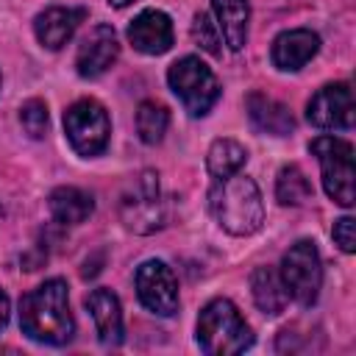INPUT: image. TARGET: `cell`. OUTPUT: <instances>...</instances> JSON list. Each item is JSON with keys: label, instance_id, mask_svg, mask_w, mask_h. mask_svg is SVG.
<instances>
[{"label": "cell", "instance_id": "obj_4", "mask_svg": "<svg viewBox=\"0 0 356 356\" xmlns=\"http://www.w3.org/2000/svg\"><path fill=\"white\" fill-rule=\"evenodd\" d=\"M309 150L320 161L325 195L339 206H353L356 200V170H353V145L339 136H317L309 142Z\"/></svg>", "mask_w": 356, "mask_h": 356}, {"label": "cell", "instance_id": "obj_27", "mask_svg": "<svg viewBox=\"0 0 356 356\" xmlns=\"http://www.w3.org/2000/svg\"><path fill=\"white\" fill-rule=\"evenodd\" d=\"M134 0H108V6H114V8H125V6H131Z\"/></svg>", "mask_w": 356, "mask_h": 356}, {"label": "cell", "instance_id": "obj_10", "mask_svg": "<svg viewBox=\"0 0 356 356\" xmlns=\"http://www.w3.org/2000/svg\"><path fill=\"white\" fill-rule=\"evenodd\" d=\"M306 120L314 128L345 131L353 125V92L348 83H325L317 89L306 106Z\"/></svg>", "mask_w": 356, "mask_h": 356}, {"label": "cell", "instance_id": "obj_13", "mask_svg": "<svg viewBox=\"0 0 356 356\" xmlns=\"http://www.w3.org/2000/svg\"><path fill=\"white\" fill-rule=\"evenodd\" d=\"M320 50V36L309 28H292V31H284L275 36L273 42V50H270V58L278 70L284 72H295L300 67H306Z\"/></svg>", "mask_w": 356, "mask_h": 356}, {"label": "cell", "instance_id": "obj_6", "mask_svg": "<svg viewBox=\"0 0 356 356\" xmlns=\"http://www.w3.org/2000/svg\"><path fill=\"white\" fill-rule=\"evenodd\" d=\"M122 225L134 234H153L164 225V200L159 189V175L153 170L139 172L120 197Z\"/></svg>", "mask_w": 356, "mask_h": 356}, {"label": "cell", "instance_id": "obj_25", "mask_svg": "<svg viewBox=\"0 0 356 356\" xmlns=\"http://www.w3.org/2000/svg\"><path fill=\"white\" fill-rule=\"evenodd\" d=\"M331 234H334V242L339 245L342 253H353L356 250V222H353V217H339L334 222Z\"/></svg>", "mask_w": 356, "mask_h": 356}, {"label": "cell", "instance_id": "obj_9", "mask_svg": "<svg viewBox=\"0 0 356 356\" xmlns=\"http://www.w3.org/2000/svg\"><path fill=\"white\" fill-rule=\"evenodd\" d=\"M136 295L153 314L170 317L178 312V281L161 259H147L136 267Z\"/></svg>", "mask_w": 356, "mask_h": 356}, {"label": "cell", "instance_id": "obj_22", "mask_svg": "<svg viewBox=\"0 0 356 356\" xmlns=\"http://www.w3.org/2000/svg\"><path fill=\"white\" fill-rule=\"evenodd\" d=\"M167 128H170V111H167V106H161L156 100L139 103V108H136V131H139V139L145 145H159L164 139Z\"/></svg>", "mask_w": 356, "mask_h": 356}, {"label": "cell", "instance_id": "obj_8", "mask_svg": "<svg viewBox=\"0 0 356 356\" xmlns=\"http://www.w3.org/2000/svg\"><path fill=\"white\" fill-rule=\"evenodd\" d=\"M64 131H67V139H70L72 150L78 156L89 159V156H97V153L106 150L111 122H108L106 108L97 100L83 97V100H75L64 111Z\"/></svg>", "mask_w": 356, "mask_h": 356}, {"label": "cell", "instance_id": "obj_11", "mask_svg": "<svg viewBox=\"0 0 356 356\" xmlns=\"http://www.w3.org/2000/svg\"><path fill=\"white\" fill-rule=\"evenodd\" d=\"M120 58V42L111 25L100 22L89 31V36L81 42L78 56H75V70L81 78H100L114 67Z\"/></svg>", "mask_w": 356, "mask_h": 356}, {"label": "cell", "instance_id": "obj_18", "mask_svg": "<svg viewBox=\"0 0 356 356\" xmlns=\"http://www.w3.org/2000/svg\"><path fill=\"white\" fill-rule=\"evenodd\" d=\"M50 214L56 222L61 225H78L83 220H89V214L95 211V200L89 192L78 189V186H58L50 192Z\"/></svg>", "mask_w": 356, "mask_h": 356}, {"label": "cell", "instance_id": "obj_1", "mask_svg": "<svg viewBox=\"0 0 356 356\" xmlns=\"http://www.w3.org/2000/svg\"><path fill=\"white\" fill-rule=\"evenodd\" d=\"M19 328L42 345H67L72 339L75 320L70 312V292L61 278L39 284L19 300Z\"/></svg>", "mask_w": 356, "mask_h": 356}, {"label": "cell", "instance_id": "obj_20", "mask_svg": "<svg viewBox=\"0 0 356 356\" xmlns=\"http://www.w3.org/2000/svg\"><path fill=\"white\" fill-rule=\"evenodd\" d=\"M248 161V150L236 142V139H214L209 153H206V167L209 172L220 181V178H228V175H236Z\"/></svg>", "mask_w": 356, "mask_h": 356}, {"label": "cell", "instance_id": "obj_24", "mask_svg": "<svg viewBox=\"0 0 356 356\" xmlns=\"http://www.w3.org/2000/svg\"><path fill=\"white\" fill-rule=\"evenodd\" d=\"M19 122L31 139H42L47 131V106L44 100H25L19 108Z\"/></svg>", "mask_w": 356, "mask_h": 356}, {"label": "cell", "instance_id": "obj_5", "mask_svg": "<svg viewBox=\"0 0 356 356\" xmlns=\"http://www.w3.org/2000/svg\"><path fill=\"white\" fill-rule=\"evenodd\" d=\"M167 83L184 103V108L192 117H203L211 111V106L220 97V83L214 72L197 58V56H184L167 70Z\"/></svg>", "mask_w": 356, "mask_h": 356}, {"label": "cell", "instance_id": "obj_17", "mask_svg": "<svg viewBox=\"0 0 356 356\" xmlns=\"http://www.w3.org/2000/svg\"><path fill=\"white\" fill-rule=\"evenodd\" d=\"M220 36L228 42L231 50H242L248 42V22H250V3L248 0H211Z\"/></svg>", "mask_w": 356, "mask_h": 356}, {"label": "cell", "instance_id": "obj_19", "mask_svg": "<svg viewBox=\"0 0 356 356\" xmlns=\"http://www.w3.org/2000/svg\"><path fill=\"white\" fill-rule=\"evenodd\" d=\"M250 292H253L256 306L270 317L281 314L289 303V295H286L284 281L275 267H256L250 275Z\"/></svg>", "mask_w": 356, "mask_h": 356}, {"label": "cell", "instance_id": "obj_26", "mask_svg": "<svg viewBox=\"0 0 356 356\" xmlns=\"http://www.w3.org/2000/svg\"><path fill=\"white\" fill-rule=\"evenodd\" d=\"M8 312H11V303H8V295L0 289V331L6 328V323H8Z\"/></svg>", "mask_w": 356, "mask_h": 356}, {"label": "cell", "instance_id": "obj_21", "mask_svg": "<svg viewBox=\"0 0 356 356\" xmlns=\"http://www.w3.org/2000/svg\"><path fill=\"white\" fill-rule=\"evenodd\" d=\"M275 197L281 206H303L306 200H312V184L298 164L281 167L275 178Z\"/></svg>", "mask_w": 356, "mask_h": 356}, {"label": "cell", "instance_id": "obj_12", "mask_svg": "<svg viewBox=\"0 0 356 356\" xmlns=\"http://www.w3.org/2000/svg\"><path fill=\"white\" fill-rule=\"evenodd\" d=\"M128 42L145 56H161L172 47V22L164 11L147 8L128 25Z\"/></svg>", "mask_w": 356, "mask_h": 356}, {"label": "cell", "instance_id": "obj_2", "mask_svg": "<svg viewBox=\"0 0 356 356\" xmlns=\"http://www.w3.org/2000/svg\"><path fill=\"white\" fill-rule=\"evenodd\" d=\"M209 209L220 228L234 236H250L264 222V203L261 192L253 178L248 175H228L220 178L209 192Z\"/></svg>", "mask_w": 356, "mask_h": 356}, {"label": "cell", "instance_id": "obj_16", "mask_svg": "<svg viewBox=\"0 0 356 356\" xmlns=\"http://www.w3.org/2000/svg\"><path fill=\"white\" fill-rule=\"evenodd\" d=\"M245 108H248V117H250L253 128L261 131V134L286 136L295 128L292 111L284 103H278V100H273V97H267L261 92H250L248 100H245Z\"/></svg>", "mask_w": 356, "mask_h": 356}, {"label": "cell", "instance_id": "obj_3", "mask_svg": "<svg viewBox=\"0 0 356 356\" xmlns=\"http://www.w3.org/2000/svg\"><path fill=\"white\" fill-rule=\"evenodd\" d=\"M197 345L209 356H236L253 345V331L228 298H214L200 309Z\"/></svg>", "mask_w": 356, "mask_h": 356}, {"label": "cell", "instance_id": "obj_14", "mask_svg": "<svg viewBox=\"0 0 356 356\" xmlns=\"http://www.w3.org/2000/svg\"><path fill=\"white\" fill-rule=\"evenodd\" d=\"M83 19H86V8L53 6V8H44L33 19V33H36V39H39L42 47L58 50V47H64L72 39V33L78 31V25Z\"/></svg>", "mask_w": 356, "mask_h": 356}, {"label": "cell", "instance_id": "obj_7", "mask_svg": "<svg viewBox=\"0 0 356 356\" xmlns=\"http://www.w3.org/2000/svg\"><path fill=\"white\" fill-rule=\"evenodd\" d=\"M286 295L300 303V306H312L320 295L323 286V264H320V253L314 248L312 239H298L281 259V270H278Z\"/></svg>", "mask_w": 356, "mask_h": 356}, {"label": "cell", "instance_id": "obj_23", "mask_svg": "<svg viewBox=\"0 0 356 356\" xmlns=\"http://www.w3.org/2000/svg\"><path fill=\"white\" fill-rule=\"evenodd\" d=\"M192 39H195V44L197 47H203L206 53H211V56H220V28H217V22H211V17L209 14H195V19H192Z\"/></svg>", "mask_w": 356, "mask_h": 356}, {"label": "cell", "instance_id": "obj_15", "mask_svg": "<svg viewBox=\"0 0 356 356\" xmlns=\"http://www.w3.org/2000/svg\"><path fill=\"white\" fill-rule=\"evenodd\" d=\"M86 306H89V314L95 320V328H97V339L106 345V348H117L122 342V309H120V300L111 289H92L89 298H86Z\"/></svg>", "mask_w": 356, "mask_h": 356}]
</instances>
